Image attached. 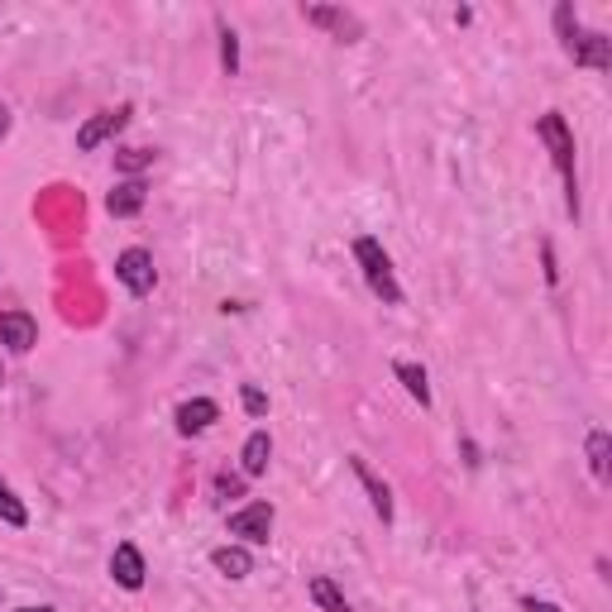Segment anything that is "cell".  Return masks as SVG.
Returning <instances> with one entry per match:
<instances>
[{
  "mask_svg": "<svg viewBox=\"0 0 612 612\" xmlns=\"http://www.w3.org/2000/svg\"><path fill=\"white\" fill-rule=\"evenodd\" d=\"M536 135H541V144L551 149V158H555V168H560V177H565V206H570V216H579V172H574V135H570V125H565V116L560 110H545L541 116V125H536Z\"/></svg>",
  "mask_w": 612,
  "mask_h": 612,
  "instance_id": "6da1fadb",
  "label": "cell"
},
{
  "mask_svg": "<svg viewBox=\"0 0 612 612\" xmlns=\"http://www.w3.org/2000/svg\"><path fill=\"white\" fill-rule=\"evenodd\" d=\"M354 259H359V268H364V283H368V293L374 297H383L388 306H397L402 302V287H397V273H393V259L383 254V245L378 239H354Z\"/></svg>",
  "mask_w": 612,
  "mask_h": 612,
  "instance_id": "7a4b0ae2",
  "label": "cell"
},
{
  "mask_svg": "<svg viewBox=\"0 0 612 612\" xmlns=\"http://www.w3.org/2000/svg\"><path fill=\"white\" fill-rule=\"evenodd\" d=\"M560 48H565L579 68H593V72H608L612 68V43L603 34H593V29H574V34Z\"/></svg>",
  "mask_w": 612,
  "mask_h": 612,
  "instance_id": "3957f363",
  "label": "cell"
},
{
  "mask_svg": "<svg viewBox=\"0 0 612 612\" xmlns=\"http://www.w3.org/2000/svg\"><path fill=\"white\" fill-rule=\"evenodd\" d=\"M116 278L130 287L135 297H144V293H154V283H158V273H154V254L149 249H125L120 259H116Z\"/></svg>",
  "mask_w": 612,
  "mask_h": 612,
  "instance_id": "277c9868",
  "label": "cell"
},
{
  "mask_svg": "<svg viewBox=\"0 0 612 612\" xmlns=\"http://www.w3.org/2000/svg\"><path fill=\"white\" fill-rule=\"evenodd\" d=\"M125 125H130V106H116V110H101V116H91L82 130H77V149L91 154V149H101L106 139H116Z\"/></svg>",
  "mask_w": 612,
  "mask_h": 612,
  "instance_id": "5b68a950",
  "label": "cell"
},
{
  "mask_svg": "<svg viewBox=\"0 0 612 612\" xmlns=\"http://www.w3.org/2000/svg\"><path fill=\"white\" fill-rule=\"evenodd\" d=\"M230 536H245L249 545H268V536H273V507L268 503H249V507L230 512Z\"/></svg>",
  "mask_w": 612,
  "mask_h": 612,
  "instance_id": "8992f818",
  "label": "cell"
},
{
  "mask_svg": "<svg viewBox=\"0 0 612 612\" xmlns=\"http://www.w3.org/2000/svg\"><path fill=\"white\" fill-rule=\"evenodd\" d=\"M302 14H306V24L330 29V34H335V39H345V43H354V39L364 34L359 14H349V10H335V6H306Z\"/></svg>",
  "mask_w": 612,
  "mask_h": 612,
  "instance_id": "52a82bcc",
  "label": "cell"
},
{
  "mask_svg": "<svg viewBox=\"0 0 612 612\" xmlns=\"http://www.w3.org/2000/svg\"><path fill=\"white\" fill-rule=\"evenodd\" d=\"M0 345L14 354H29L39 345V326L29 312H0Z\"/></svg>",
  "mask_w": 612,
  "mask_h": 612,
  "instance_id": "ba28073f",
  "label": "cell"
},
{
  "mask_svg": "<svg viewBox=\"0 0 612 612\" xmlns=\"http://www.w3.org/2000/svg\"><path fill=\"white\" fill-rule=\"evenodd\" d=\"M144 555H139V545H130V541H120L116 545V555H110V579H116L120 589H130V593H139L144 589Z\"/></svg>",
  "mask_w": 612,
  "mask_h": 612,
  "instance_id": "9c48e42d",
  "label": "cell"
},
{
  "mask_svg": "<svg viewBox=\"0 0 612 612\" xmlns=\"http://www.w3.org/2000/svg\"><path fill=\"white\" fill-rule=\"evenodd\" d=\"M144 201H149V187H144V177H125V182H116V191L106 197V211L125 220V216H139Z\"/></svg>",
  "mask_w": 612,
  "mask_h": 612,
  "instance_id": "30bf717a",
  "label": "cell"
},
{
  "mask_svg": "<svg viewBox=\"0 0 612 612\" xmlns=\"http://www.w3.org/2000/svg\"><path fill=\"white\" fill-rule=\"evenodd\" d=\"M349 470H354V478L364 483V493H368V503H374L378 522H393V493H388V483H383L374 470H368V460H359V455L349 460Z\"/></svg>",
  "mask_w": 612,
  "mask_h": 612,
  "instance_id": "8fae6325",
  "label": "cell"
},
{
  "mask_svg": "<svg viewBox=\"0 0 612 612\" xmlns=\"http://www.w3.org/2000/svg\"><path fill=\"white\" fill-rule=\"evenodd\" d=\"M220 416V407L211 397H191V402H182V407H177V431H182V436H201L206 426H211Z\"/></svg>",
  "mask_w": 612,
  "mask_h": 612,
  "instance_id": "7c38bea8",
  "label": "cell"
},
{
  "mask_svg": "<svg viewBox=\"0 0 612 612\" xmlns=\"http://www.w3.org/2000/svg\"><path fill=\"white\" fill-rule=\"evenodd\" d=\"M268 460H273V441H268V431H254V436L245 441V450H239L245 478H259V474L268 470Z\"/></svg>",
  "mask_w": 612,
  "mask_h": 612,
  "instance_id": "4fadbf2b",
  "label": "cell"
},
{
  "mask_svg": "<svg viewBox=\"0 0 612 612\" xmlns=\"http://www.w3.org/2000/svg\"><path fill=\"white\" fill-rule=\"evenodd\" d=\"M211 565L225 579H249L254 574V560H249V551H239V545H220V551H211Z\"/></svg>",
  "mask_w": 612,
  "mask_h": 612,
  "instance_id": "5bb4252c",
  "label": "cell"
},
{
  "mask_svg": "<svg viewBox=\"0 0 612 612\" xmlns=\"http://www.w3.org/2000/svg\"><path fill=\"white\" fill-rule=\"evenodd\" d=\"M393 374L402 378V388H407L416 402H422V407H431V388H426V368H422V364L397 359V364H393Z\"/></svg>",
  "mask_w": 612,
  "mask_h": 612,
  "instance_id": "9a60e30c",
  "label": "cell"
},
{
  "mask_svg": "<svg viewBox=\"0 0 612 612\" xmlns=\"http://www.w3.org/2000/svg\"><path fill=\"white\" fill-rule=\"evenodd\" d=\"M312 599H316V608H320V612H354V608L345 603V593L335 589L326 574H316V579H312Z\"/></svg>",
  "mask_w": 612,
  "mask_h": 612,
  "instance_id": "2e32d148",
  "label": "cell"
},
{
  "mask_svg": "<svg viewBox=\"0 0 612 612\" xmlns=\"http://www.w3.org/2000/svg\"><path fill=\"white\" fill-rule=\"evenodd\" d=\"M0 522H6V526H24L29 522V507L14 497V488L6 478H0Z\"/></svg>",
  "mask_w": 612,
  "mask_h": 612,
  "instance_id": "e0dca14e",
  "label": "cell"
},
{
  "mask_svg": "<svg viewBox=\"0 0 612 612\" xmlns=\"http://www.w3.org/2000/svg\"><path fill=\"white\" fill-rule=\"evenodd\" d=\"M608 450H612L608 431H593V436H589V470H593L599 483H608Z\"/></svg>",
  "mask_w": 612,
  "mask_h": 612,
  "instance_id": "ac0fdd59",
  "label": "cell"
},
{
  "mask_svg": "<svg viewBox=\"0 0 612 612\" xmlns=\"http://www.w3.org/2000/svg\"><path fill=\"white\" fill-rule=\"evenodd\" d=\"M149 164H154V154H149V149H120V154H116V168H120V172H130V177H139Z\"/></svg>",
  "mask_w": 612,
  "mask_h": 612,
  "instance_id": "d6986e66",
  "label": "cell"
},
{
  "mask_svg": "<svg viewBox=\"0 0 612 612\" xmlns=\"http://www.w3.org/2000/svg\"><path fill=\"white\" fill-rule=\"evenodd\" d=\"M220 68L225 72H239V39H235V29H220Z\"/></svg>",
  "mask_w": 612,
  "mask_h": 612,
  "instance_id": "ffe728a7",
  "label": "cell"
},
{
  "mask_svg": "<svg viewBox=\"0 0 612 612\" xmlns=\"http://www.w3.org/2000/svg\"><path fill=\"white\" fill-rule=\"evenodd\" d=\"M239 397H245V412H249V416H264V412H268V397H264L259 388H245Z\"/></svg>",
  "mask_w": 612,
  "mask_h": 612,
  "instance_id": "44dd1931",
  "label": "cell"
},
{
  "mask_svg": "<svg viewBox=\"0 0 612 612\" xmlns=\"http://www.w3.org/2000/svg\"><path fill=\"white\" fill-rule=\"evenodd\" d=\"M239 488H245V483L230 478V474H220V478H216V497H220V503H225V497H239Z\"/></svg>",
  "mask_w": 612,
  "mask_h": 612,
  "instance_id": "7402d4cb",
  "label": "cell"
},
{
  "mask_svg": "<svg viewBox=\"0 0 612 612\" xmlns=\"http://www.w3.org/2000/svg\"><path fill=\"white\" fill-rule=\"evenodd\" d=\"M6 135H10V106L0 101V139H6Z\"/></svg>",
  "mask_w": 612,
  "mask_h": 612,
  "instance_id": "603a6c76",
  "label": "cell"
},
{
  "mask_svg": "<svg viewBox=\"0 0 612 612\" xmlns=\"http://www.w3.org/2000/svg\"><path fill=\"white\" fill-rule=\"evenodd\" d=\"M526 612H560L555 603H536V599H526Z\"/></svg>",
  "mask_w": 612,
  "mask_h": 612,
  "instance_id": "cb8c5ba5",
  "label": "cell"
},
{
  "mask_svg": "<svg viewBox=\"0 0 612 612\" xmlns=\"http://www.w3.org/2000/svg\"><path fill=\"white\" fill-rule=\"evenodd\" d=\"M20 612H58V608H20Z\"/></svg>",
  "mask_w": 612,
  "mask_h": 612,
  "instance_id": "d4e9b609",
  "label": "cell"
},
{
  "mask_svg": "<svg viewBox=\"0 0 612 612\" xmlns=\"http://www.w3.org/2000/svg\"><path fill=\"white\" fill-rule=\"evenodd\" d=\"M0 383H6V374H0Z\"/></svg>",
  "mask_w": 612,
  "mask_h": 612,
  "instance_id": "484cf974",
  "label": "cell"
}]
</instances>
